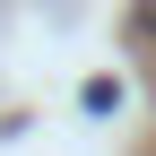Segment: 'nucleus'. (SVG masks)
I'll use <instances>...</instances> for the list:
<instances>
[{"instance_id":"f257e3e1","label":"nucleus","mask_w":156,"mask_h":156,"mask_svg":"<svg viewBox=\"0 0 156 156\" xmlns=\"http://www.w3.org/2000/svg\"><path fill=\"white\" fill-rule=\"evenodd\" d=\"M139 26H147V35H156V0H147V9H139Z\"/></svg>"}]
</instances>
